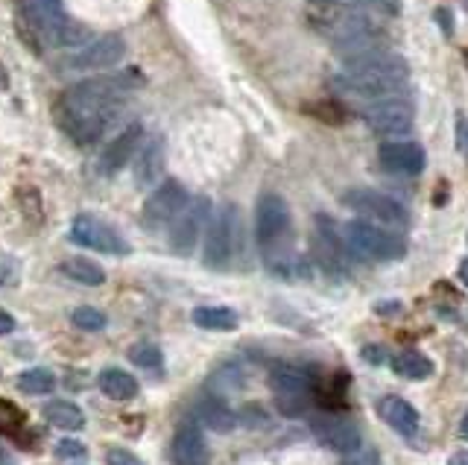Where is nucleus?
Segmentation results:
<instances>
[{"instance_id":"393cba45","label":"nucleus","mask_w":468,"mask_h":465,"mask_svg":"<svg viewBox=\"0 0 468 465\" xmlns=\"http://www.w3.org/2000/svg\"><path fill=\"white\" fill-rule=\"evenodd\" d=\"M393 369H395V375H401V378H407V381H428L433 375V363L421 351L407 349V351H398L393 357Z\"/></svg>"},{"instance_id":"39448f33","label":"nucleus","mask_w":468,"mask_h":465,"mask_svg":"<svg viewBox=\"0 0 468 465\" xmlns=\"http://www.w3.org/2000/svg\"><path fill=\"white\" fill-rule=\"evenodd\" d=\"M342 240L354 254L369 261H398L404 258V240L395 237L393 231L384 226H375L369 220H351L342 228Z\"/></svg>"},{"instance_id":"bb28decb","label":"nucleus","mask_w":468,"mask_h":465,"mask_svg":"<svg viewBox=\"0 0 468 465\" xmlns=\"http://www.w3.org/2000/svg\"><path fill=\"white\" fill-rule=\"evenodd\" d=\"M44 418L59 430H82L85 427L82 409L71 401H50L48 407H44Z\"/></svg>"},{"instance_id":"c756f323","label":"nucleus","mask_w":468,"mask_h":465,"mask_svg":"<svg viewBox=\"0 0 468 465\" xmlns=\"http://www.w3.org/2000/svg\"><path fill=\"white\" fill-rule=\"evenodd\" d=\"M129 360L141 369H159L164 363V354L159 346H152V342H138V346L129 349Z\"/></svg>"},{"instance_id":"0eeeda50","label":"nucleus","mask_w":468,"mask_h":465,"mask_svg":"<svg viewBox=\"0 0 468 465\" xmlns=\"http://www.w3.org/2000/svg\"><path fill=\"white\" fill-rule=\"evenodd\" d=\"M187 208V191L176 182V179H164L155 191L150 194V199L143 202V214H141V223L143 228H164L170 226L176 217Z\"/></svg>"},{"instance_id":"72a5a7b5","label":"nucleus","mask_w":468,"mask_h":465,"mask_svg":"<svg viewBox=\"0 0 468 465\" xmlns=\"http://www.w3.org/2000/svg\"><path fill=\"white\" fill-rule=\"evenodd\" d=\"M85 445L82 442H76V439H62V442H56V457L59 460H80L85 457Z\"/></svg>"},{"instance_id":"c9c22d12","label":"nucleus","mask_w":468,"mask_h":465,"mask_svg":"<svg viewBox=\"0 0 468 465\" xmlns=\"http://www.w3.org/2000/svg\"><path fill=\"white\" fill-rule=\"evenodd\" d=\"M456 150L468 155V120H465V115H456Z\"/></svg>"},{"instance_id":"6ab92c4d","label":"nucleus","mask_w":468,"mask_h":465,"mask_svg":"<svg viewBox=\"0 0 468 465\" xmlns=\"http://www.w3.org/2000/svg\"><path fill=\"white\" fill-rule=\"evenodd\" d=\"M377 416L384 418V422L398 430L401 436H413L419 430V413L413 404H407L404 398L398 395H386L377 401Z\"/></svg>"},{"instance_id":"cd10ccee","label":"nucleus","mask_w":468,"mask_h":465,"mask_svg":"<svg viewBox=\"0 0 468 465\" xmlns=\"http://www.w3.org/2000/svg\"><path fill=\"white\" fill-rule=\"evenodd\" d=\"M59 270L68 275L71 281L85 284V287H100V284L106 281L103 267H100V263H94V261H88V258H68V261H62Z\"/></svg>"},{"instance_id":"2f4dec72","label":"nucleus","mask_w":468,"mask_h":465,"mask_svg":"<svg viewBox=\"0 0 468 465\" xmlns=\"http://www.w3.org/2000/svg\"><path fill=\"white\" fill-rule=\"evenodd\" d=\"M24 427V409H18L13 401H0V434L13 436Z\"/></svg>"},{"instance_id":"79ce46f5","label":"nucleus","mask_w":468,"mask_h":465,"mask_svg":"<svg viewBox=\"0 0 468 465\" xmlns=\"http://www.w3.org/2000/svg\"><path fill=\"white\" fill-rule=\"evenodd\" d=\"M460 281H463V284L468 287V258H465V261L460 263Z\"/></svg>"},{"instance_id":"ddd939ff","label":"nucleus","mask_w":468,"mask_h":465,"mask_svg":"<svg viewBox=\"0 0 468 465\" xmlns=\"http://www.w3.org/2000/svg\"><path fill=\"white\" fill-rule=\"evenodd\" d=\"M126 56V41L120 36H103L94 44H88L82 53H76L71 59V68L76 71H106L117 68Z\"/></svg>"},{"instance_id":"c85d7f7f","label":"nucleus","mask_w":468,"mask_h":465,"mask_svg":"<svg viewBox=\"0 0 468 465\" xmlns=\"http://www.w3.org/2000/svg\"><path fill=\"white\" fill-rule=\"evenodd\" d=\"M56 386V375L50 369H27L18 375V390L27 395H48Z\"/></svg>"},{"instance_id":"a878e982","label":"nucleus","mask_w":468,"mask_h":465,"mask_svg":"<svg viewBox=\"0 0 468 465\" xmlns=\"http://www.w3.org/2000/svg\"><path fill=\"white\" fill-rule=\"evenodd\" d=\"M194 323L205 331H234L240 325L238 314L231 307H217V305H205L194 310Z\"/></svg>"},{"instance_id":"f257e3e1","label":"nucleus","mask_w":468,"mask_h":465,"mask_svg":"<svg viewBox=\"0 0 468 465\" xmlns=\"http://www.w3.org/2000/svg\"><path fill=\"white\" fill-rule=\"evenodd\" d=\"M132 73L97 76L71 85L59 99V124L68 138L80 147H91L103 138L106 126L120 115L124 97L129 91Z\"/></svg>"},{"instance_id":"c03bdc74","label":"nucleus","mask_w":468,"mask_h":465,"mask_svg":"<svg viewBox=\"0 0 468 465\" xmlns=\"http://www.w3.org/2000/svg\"><path fill=\"white\" fill-rule=\"evenodd\" d=\"M6 71H4V65H0V91H4V88H6Z\"/></svg>"},{"instance_id":"20e7f679","label":"nucleus","mask_w":468,"mask_h":465,"mask_svg":"<svg viewBox=\"0 0 468 465\" xmlns=\"http://www.w3.org/2000/svg\"><path fill=\"white\" fill-rule=\"evenodd\" d=\"M308 21L314 24L316 32L331 39V44L354 39V36H363V32H372V30H381L375 24L372 13H366V9L328 4V0H310Z\"/></svg>"},{"instance_id":"412c9836","label":"nucleus","mask_w":468,"mask_h":465,"mask_svg":"<svg viewBox=\"0 0 468 465\" xmlns=\"http://www.w3.org/2000/svg\"><path fill=\"white\" fill-rule=\"evenodd\" d=\"M270 386L275 395H310V375L290 363H278L270 372Z\"/></svg>"},{"instance_id":"f3484780","label":"nucleus","mask_w":468,"mask_h":465,"mask_svg":"<svg viewBox=\"0 0 468 465\" xmlns=\"http://www.w3.org/2000/svg\"><path fill=\"white\" fill-rule=\"evenodd\" d=\"M141 132H143L141 124H132V126H126L115 141L108 143L106 152H103V161H100V168H103L106 176L120 173L132 159H135L138 143H141Z\"/></svg>"},{"instance_id":"2eb2a0df","label":"nucleus","mask_w":468,"mask_h":465,"mask_svg":"<svg viewBox=\"0 0 468 465\" xmlns=\"http://www.w3.org/2000/svg\"><path fill=\"white\" fill-rule=\"evenodd\" d=\"M377 161L386 173L395 176H419L425 170V150L419 143L410 141H395V143H384L381 152H377Z\"/></svg>"},{"instance_id":"37998d69","label":"nucleus","mask_w":468,"mask_h":465,"mask_svg":"<svg viewBox=\"0 0 468 465\" xmlns=\"http://www.w3.org/2000/svg\"><path fill=\"white\" fill-rule=\"evenodd\" d=\"M460 434L468 439V409H465V413H463V422H460Z\"/></svg>"},{"instance_id":"7ed1b4c3","label":"nucleus","mask_w":468,"mask_h":465,"mask_svg":"<svg viewBox=\"0 0 468 465\" xmlns=\"http://www.w3.org/2000/svg\"><path fill=\"white\" fill-rule=\"evenodd\" d=\"M290 237H293V220L290 208L278 194H264L255 208V240L264 252L266 267L284 275L299 267V261L290 252Z\"/></svg>"},{"instance_id":"6e6552de","label":"nucleus","mask_w":468,"mask_h":465,"mask_svg":"<svg viewBox=\"0 0 468 465\" xmlns=\"http://www.w3.org/2000/svg\"><path fill=\"white\" fill-rule=\"evenodd\" d=\"M231 246H234V208L226 205L208 220L203 263L208 270H226L231 261Z\"/></svg>"},{"instance_id":"b1692460","label":"nucleus","mask_w":468,"mask_h":465,"mask_svg":"<svg viewBox=\"0 0 468 465\" xmlns=\"http://www.w3.org/2000/svg\"><path fill=\"white\" fill-rule=\"evenodd\" d=\"M41 39L48 44H56V47H76V44H82L88 39V27L68 15H62L41 32Z\"/></svg>"},{"instance_id":"9d476101","label":"nucleus","mask_w":468,"mask_h":465,"mask_svg":"<svg viewBox=\"0 0 468 465\" xmlns=\"http://www.w3.org/2000/svg\"><path fill=\"white\" fill-rule=\"evenodd\" d=\"M310 434L316 436L319 445H325L337 453H354L360 451V430L354 422L334 413H319L310 418Z\"/></svg>"},{"instance_id":"a18cd8bd","label":"nucleus","mask_w":468,"mask_h":465,"mask_svg":"<svg viewBox=\"0 0 468 465\" xmlns=\"http://www.w3.org/2000/svg\"><path fill=\"white\" fill-rule=\"evenodd\" d=\"M6 279H9V272H6L4 263H0V284H6Z\"/></svg>"},{"instance_id":"dca6fc26","label":"nucleus","mask_w":468,"mask_h":465,"mask_svg":"<svg viewBox=\"0 0 468 465\" xmlns=\"http://www.w3.org/2000/svg\"><path fill=\"white\" fill-rule=\"evenodd\" d=\"M173 462L176 465H208V445L199 422L187 418L173 434Z\"/></svg>"},{"instance_id":"f8f14e48","label":"nucleus","mask_w":468,"mask_h":465,"mask_svg":"<svg viewBox=\"0 0 468 465\" xmlns=\"http://www.w3.org/2000/svg\"><path fill=\"white\" fill-rule=\"evenodd\" d=\"M211 217V199H194V202H187V208L173 220V231H170V249L176 254H191L196 240H199V231L208 223Z\"/></svg>"},{"instance_id":"aec40b11","label":"nucleus","mask_w":468,"mask_h":465,"mask_svg":"<svg viewBox=\"0 0 468 465\" xmlns=\"http://www.w3.org/2000/svg\"><path fill=\"white\" fill-rule=\"evenodd\" d=\"M196 422L205 425L208 430H214V434H231V430L238 427V416H234L229 404L220 401V398H203V401L196 404Z\"/></svg>"},{"instance_id":"473e14b6","label":"nucleus","mask_w":468,"mask_h":465,"mask_svg":"<svg viewBox=\"0 0 468 465\" xmlns=\"http://www.w3.org/2000/svg\"><path fill=\"white\" fill-rule=\"evenodd\" d=\"M328 4L366 9V13H395V0H328Z\"/></svg>"},{"instance_id":"4468645a","label":"nucleus","mask_w":468,"mask_h":465,"mask_svg":"<svg viewBox=\"0 0 468 465\" xmlns=\"http://www.w3.org/2000/svg\"><path fill=\"white\" fill-rule=\"evenodd\" d=\"M314 246H316V261L322 263V270L328 272H345V240L337 235L334 228V220L319 214L316 217V237H314Z\"/></svg>"},{"instance_id":"7c9ffc66","label":"nucleus","mask_w":468,"mask_h":465,"mask_svg":"<svg viewBox=\"0 0 468 465\" xmlns=\"http://www.w3.org/2000/svg\"><path fill=\"white\" fill-rule=\"evenodd\" d=\"M71 323H74V328H80V331H103L108 319H106L103 310H97L91 305H82L71 314Z\"/></svg>"},{"instance_id":"ea45409f","label":"nucleus","mask_w":468,"mask_h":465,"mask_svg":"<svg viewBox=\"0 0 468 465\" xmlns=\"http://www.w3.org/2000/svg\"><path fill=\"white\" fill-rule=\"evenodd\" d=\"M349 465H375V457L372 453H363V457H358V451H354V460Z\"/></svg>"},{"instance_id":"e433bc0d","label":"nucleus","mask_w":468,"mask_h":465,"mask_svg":"<svg viewBox=\"0 0 468 465\" xmlns=\"http://www.w3.org/2000/svg\"><path fill=\"white\" fill-rule=\"evenodd\" d=\"M363 360L366 363H375V366H381V363L386 360V351L381 346H366L363 349Z\"/></svg>"},{"instance_id":"49530a36","label":"nucleus","mask_w":468,"mask_h":465,"mask_svg":"<svg viewBox=\"0 0 468 465\" xmlns=\"http://www.w3.org/2000/svg\"><path fill=\"white\" fill-rule=\"evenodd\" d=\"M465 6H468V0H465Z\"/></svg>"},{"instance_id":"9b49d317","label":"nucleus","mask_w":468,"mask_h":465,"mask_svg":"<svg viewBox=\"0 0 468 465\" xmlns=\"http://www.w3.org/2000/svg\"><path fill=\"white\" fill-rule=\"evenodd\" d=\"M71 240L80 243V246H85V249H97V252H106V254H129V243L120 237L115 228L106 226L103 220L88 217V214H80L74 220Z\"/></svg>"},{"instance_id":"f03ea898","label":"nucleus","mask_w":468,"mask_h":465,"mask_svg":"<svg viewBox=\"0 0 468 465\" xmlns=\"http://www.w3.org/2000/svg\"><path fill=\"white\" fill-rule=\"evenodd\" d=\"M410 68L404 56H395V53L381 50L372 53V56H363L358 62L345 65V73L340 76V88L354 97L363 99H384L395 97L401 88L407 85Z\"/></svg>"},{"instance_id":"1a4fd4ad","label":"nucleus","mask_w":468,"mask_h":465,"mask_svg":"<svg viewBox=\"0 0 468 465\" xmlns=\"http://www.w3.org/2000/svg\"><path fill=\"white\" fill-rule=\"evenodd\" d=\"M363 120L377 135H404V132L413 129L416 115L407 99L384 97V99H375V103L366 108Z\"/></svg>"},{"instance_id":"4c0bfd02","label":"nucleus","mask_w":468,"mask_h":465,"mask_svg":"<svg viewBox=\"0 0 468 465\" xmlns=\"http://www.w3.org/2000/svg\"><path fill=\"white\" fill-rule=\"evenodd\" d=\"M15 331V319L6 314L4 307H0V337H6V334H13Z\"/></svg>"},{"instance_id":"a211bd4d","label":"nucleus","mask_w":468,"mask_h":465,"mask_svg":"<svg viewBox=\"0 0 468 465\" xmlns=\"http://www.w3.org/2000/svg\"><path fill=\"white\" fill-rule=\"evenodd\" d=\"M135 185L138 187H152L159 185L164 173V138H150L143 147L135 152Z\"/></svg>"},{"instance_id":"423d86ee","label":"nucleus","mask_w":468,"mask_h":465,"mask_svg":"<svg viewBox=\"0 0 468 465\" xmlns=\"http://www.w3.org/2000/svg\"><path fill=\"white\" fill-rule=\"evenodd\" d=\"M342 202L349 205L354 214H360V220H369L375 226L404 228L410 223L407 208L401 205L398 199L386 196L381 191H372V187H351V191H345Z\"/></svg>"},{"instance_id":"5701e85b","label":"nucleus","mask_w":468,"mask_h":465,"mask_svg":"<svg viewBox=\"0 0 468 465\" xmlns=\"http://www.w3.org/2000/svg\"><path fill=\"white\" fill-rule=\"evenodd\" d=\"M97 386L111 401H129V398L138 395V381L126 369H111V366L103 369L97 378Z\"/></svg>"},{"instance_id":"f704fd0d","label":"nucleus","mask_w":468,"mask_h":465,"mask_svg":"<svg viewBox=\"0 0 468 465\" xmlns=\"http://www.w3.org/2000/svg\"><path fill=\"white\" fill-rule=\"evenodd\" d=\"M106 465H143V462L126 448H108L106 451Z\"/></svg>"},{"instance_id":"a19ab883","label":"nucleus","mask_w":468,"mask_h":465,"mask_svg":"<svg viewBox=\"0 0 468 465\" xmlns=\"http://www.w3.org/2000/svg\"><path fill=\"white\" fill-rule=\"evenodd\" d=\"M448 465H468V451H460V453H454V457L448 460Z\"/></svg>"},{"instance_id":"58836bf2","label":"nucleus","mask_w":468,"mask_h":465,"mask_svg":"<svg viewBox=\"0 0 468 465\" xmlns=\"http://www.w3.org/2000/svg\"><path fill=\"white\" fill-rule=\"evenodd\" d=\"M375 310H377V314H398L401 305L398 302H384V305H377Z\"/></svg>"},{"instance_id":"4be33fe9","label":"nucleus","mask_w":468,"mask_h":465,"mask_svg":"<svg viewBox=\"0 0 468 465\" xmlns=\"http://www.w3.org/2000/svg\"><path fill=\"white\" fill-rule=\"evenodd\" d=\"M21 15H24L27 24L36 30V36H41L56 18H62V0H15Z\"/></svg>"}]
</instances>
